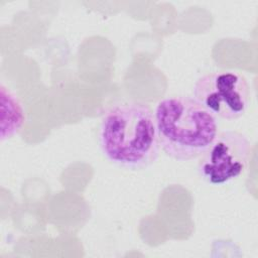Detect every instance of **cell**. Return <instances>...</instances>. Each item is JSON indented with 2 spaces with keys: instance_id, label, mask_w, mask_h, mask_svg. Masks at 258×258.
Segmentation results:
<instances>
[{
  "instance_id": "cell-1",
  "label": "cell",
  "mask_w": 258,
  "mask_h": 258,
  "mask_svg": "<svg viewBox=\"0 0 258 258\" xmlns=\"http://www.w3.org/2000/svg\"><path fill=\"white\" fill-rule=\"evenodd\" d=\"M99 142L112 163L130 170L148 167L157 159L160 148L154 113L139 102L113 106L102 118Z\"/></svg>"
},
{
  "instance_id": "cell-2",
  "label": "cell",
  "mask_w": 258,
  "mask_h": 258,
  "mask_svg": "<svg viewBox=\"0 0 258 258\" xmlns=\"http://www.w3.org/2000/svg\"><path fill=\"white\" fill-rule=\"evenodd\" d=\"M154 118L161 149L178 161L201 157L218 134L216 117L191 97L159 101Z\"/></svg>"
},
{
  "instance_id": "cell-3",
  "label": "cell",
  "mask_w": 258,
  "mask_h": 258,
  "mask_svg": "<svg viewBox=\"0 0 258 258\" xmlns=\"http://www.w3.org/2000/svg\"><path fill=\"white\" fill-rule=\"evenodd\" d=\"M192 95L212 115L230 121L247 111L250 86L247 79L237 72H213L197 80Z\"/></svg>"
},
{
  "instance_id": "cell-4",
  "label": "cell",
  "mask_w": 258,
  "mask_h": 258,
  "mask_svg": "<svg viewBox=\"0 0 258 258\" xmlns=\"http://www.w3.org/2000/svg\"><path fill=\"white\" fill-rule=\"evenodd\" d=\"M250 141L241 132L225 130L201 156L198 171L202 179L214 185L230 182L246 168L250 155Z\"/></svg>"
},
{
  "instance_id": "cell-5",
  "label": "cell",
  "mask_w": 258,
  "mask_h": 258,
  "mask_svg": "<svg viewBox=\"0 0 258 258\" xmlns=\"http://www.w3.org/2000/svg\"><path fill=\"white\" fill-rule=\"evenodd\" d=\"M25 122L21 103L4 86H1V140L16 135Z\"/></svg>"
}]
</instances>
